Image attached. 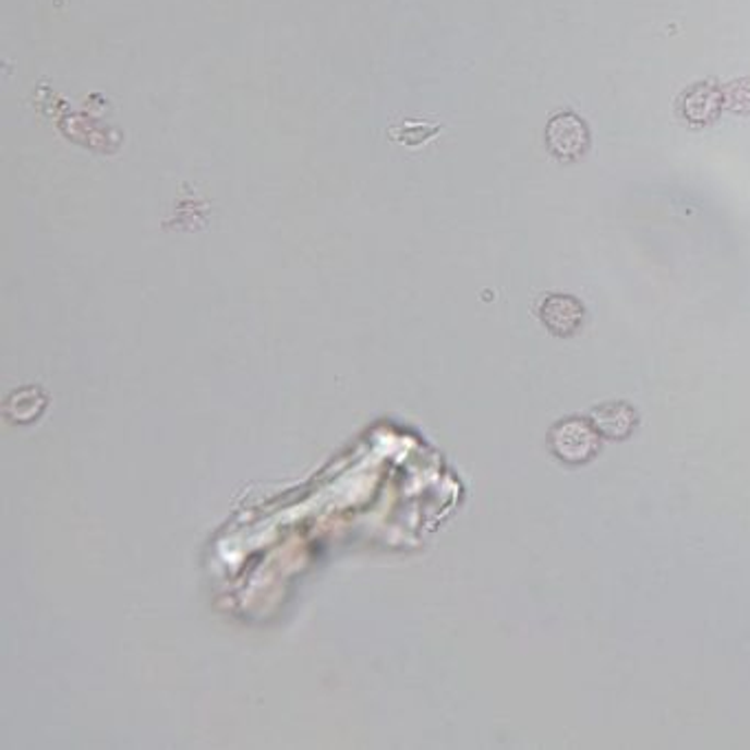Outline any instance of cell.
Here are the masks:
<instances>
[{
    "instance_id": "1",
    "label": "cell",
    "mask_w": 750,
    "mask_h": 750,
    "mask_svg": "<svg viewBox=\"0 0 750 750\" xmlns=\"http://www.w3.org/2000/svg\"><path fill=\"white\" fill-rule=\"evenodd\" d=\"M551 451L566 464H583L598 453L601 434L592 421L566 419L551 430Z\"/></svg>"
},
{
    "instance_id": "2",
    "label": "cell",
    "mask_w": 750,
    "mask_h": 750,
    "mask_svg": "<svg viewBox=\"0 0 750 750\" xmlns=\"http://www.w3.org/2000/svg\"><path fill=\"white\" fill-rule=\"evenodd\" d=\"M546 146L559 161L570 164L581 159L590 150L588 123L577 112H557L546 126Z\"/></svg>"
},
{
    "instance_id": "3",
    "label": "cell",
    "mask_w": 750,
    "mask_h": 750,
    "mask_svg": "<svg viewBox=\"0 0 750 750\" xmlns=\"http://www.w3.org/2000/svg\"><path fill=\"white\" fill-rule=\"evenodd\" d=\"M540 317L553 335L572 337L585 319V309L577 298L557 293L546 295V300L540 306Z\"/></svg>"
},
{
    "instance_id": "4",
    "label": "cell",
    "mask_w": 750,
    "mask_h": 750,
    "mask_svg": "<svg viewBox=\"0 0 750 750\" xmlns=\"http://www.w3.org/2000/svg\"><path fill=\"white\" fill-rule=\"evenodd\" d=\"M682 114L695 123V126H709L717 119L724 108L722 90L711 82H700L685 90L682 95Z\"/></svg>"
},
{
    "instance_id": "5",
    "label": "cell",
    "mask_w": 750,
    "mask_h": 750,
    "mask_svg": "<svg viewBox=\"0 0 750 750\" xmlns=\"http://www.w3.org/2000/svg\"><path fill=\"white\" fill-rule=\"evenodd\" d=\"M590 421L603 438H612V440L628 438L639 425V416L634 408H630L628 403L601 406L590 414Z\"/></svg>"
},
{
    "instance_id": "6",
    "label": "cell",
    "mask_w": 750,
    "mask_h": 750,
    "mask_svg": "<svg viewBox=\"0 0 750 750\" xmlns=\"http://www.w3.org/2000/svg\"><path fill=\"white\" fill-rule=\"evenodd\" d=\"M722 97H724V106L730 108L733 112H750V80H735L730 82L726 88H722Z\"/></svg>"
}]
</instances>
